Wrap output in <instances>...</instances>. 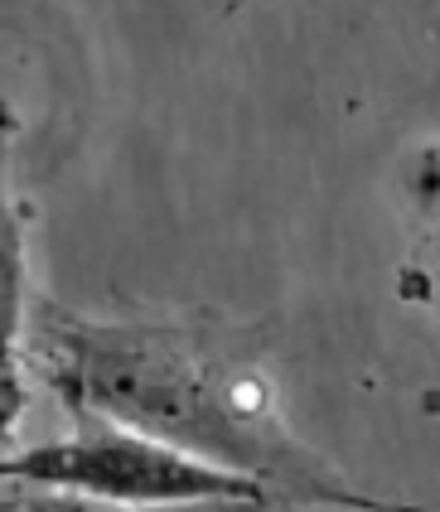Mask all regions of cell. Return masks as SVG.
<instances>
[{
  "instance_id": "obj_1",
  "label": "cell",
  "mask_w": 440,
  "mask_h": 512,
  "mask_svg": "<svg viewBox=\"0 0 440 512\" xmlns=\"http://www.w3.org/2000/svg\"><path fill=\"white\" fill-rule=\"evenodd\" d=\"M25 368L68 416H97L266 488L271 508L416 512L334 474L281 416L276 387L237 334L184 319H88L39 300Z\"/></svg>"
},
{
  "instance_id": "obj_6",
  "label": "cell",
  "mask_w": 440,
  "mask_h": 512,
  "mask_svg": "<svg viewBox=\"0 0 440 512\" xmlns=\"http://www.w3.org/2000/svg\"><path fill=\"white\" fill-rule=\"evenodd\" d=\"M5 493H10V488H5V484H0V512H5Z\"/></svg>"
},
{
  "instance_id": "obj_3",
  "label": "cell",
  "mask_w": 440,
  "mask_h": 512,
  "mask_svg": "<svg viewBox=\"0 0 440 512\" xmlns=\"http://www.w3.org/2000/svg\"><path fill=\"white\" fill-rule=\"evenodd\" d=\"M15 116L0 107V339L20 343L25 334V305H30V271H25V213L10 189V141Z\"/></svg>"
},
{
  "instance_id": "obj_2",
  "label": "cell",
  "mask_w": 440,
  "mask_h": 512,
  "mask_svg": "<svg viewBox=\"0 0 440 512\" xmlns=\"http://www.w3.org/2000/svg\"><path fill=\"white\" fill-rule=\"evenodd\" d=\"M0 484L68 493L107 508H271L262 484L228 474L218 464L179 455L160 440L121 430L97 416H73V435L0 455Z\"/></svg>"
},
{
  "instance_id": "obj_4",
  "label": "cell",
  "mask_w": 440,
  "mask_h": 512,
  "mask_svg": "<svg viewBox=\"0 0 440 512\" xmlns=\"http://www.w3.org/2000/svg\"><path fill=\"white\" fill-rule=\"evenodd\" d=\"M30 406V368H25V353L20 343L0 339V445H10V435L20 426Z\"/></svg>"
},
{
  "instance_id": "obj_5",
  "label": "cell",
  "mask_w": 440,
  "mask_h": 512,
  "mask_svg": "<svg viewBox=\"0 0 440 512\" xmlns=\"http://www.w3.org/2000/svg\"><path fill=\"white\" fill-rule=\"evenodd\" d=\"M10 488V484H5ZM10 512H121L107 503H88V498H68V493H39V488H10L5 498Z\"/></svg>"
}]
</instances>
